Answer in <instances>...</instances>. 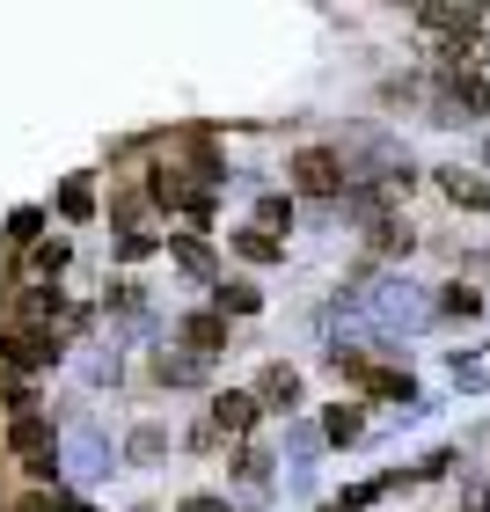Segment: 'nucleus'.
Returning a JSON list of instances; mask_svg holds the SVG:
<instances>
[{"mask_svg":"<svg viewBox=\"0 0 490 512\" xmlns=\"http://www.w3.org/2000/svg\"><path fill=\"white\" fill-rule=\"evenodd\" d=\"M8 447L30 476H52V417L44 410H15L8 417Z\"/></svg>","mask_w":490,"mask_h":512,"instance_id":"nucleus-1","label":"nucleus"},{"mask_svg":"<svg viewBox=\"0 0 490 512\" xmlns=\"http://www.w3.org/2000/svg\"><path fill=\"white\" fill-rule=\"evenodd\" d=\"M293 191H300V198H344V161H337L330 147L293 154Z\"/></svg>","mask_w":490,"mask_h":512,"instance_id":"nucleus-2","label":"nucleus"},{"mask_svg":"<svg viewBox=\"0 0 490 512\" xmlns=\"http://www.w3.org/2000/svg\"><path fill=\"white\" fill-rule=\"evenodd\" d=\"M249 425H256V395L220 388V395H213V425H205V432H249Z\"/></svg>","mask_w":490,"mask_h":512,"instance_id":"nucleus-3","label":"nucleus"},{"mask_svg":"<svg viewBox=\"0 0 490 512\" xmlns=\"http://www.w3.org/2000/svg\"><path fill=\"white\" fill-rule=\"evenodd\" d=\"M293 395H300L293 366H264V381H256V410H293Z\"/></svg>","mask_w":490,"mask_h":512,"instance_id":"nucleus-4","label":"nucleus"},{"mask_svg":"<svg viewBox=\"0 0 490 512\" xmlns=\"http://www.w3.org/2000/svg\"><path fill=\"white\" fill-rule=\"evenodd\" d=\"M183 344H191L198 359L220 352V344H227V322H220V315H183Z\"/></svg>","mask_w":490,"mask_h":512,"instance_id":"nucleus-5","label":"nucleus"},{"mask_svg":"<svg viewBox=\"0 0 490 512\" xmlns=\"http://www.w3.org/2000/svg\"><path fill=\"white\" fill-rule=\"evenodd\" d=\"M439 191H447L454 205H476V213L490 205V183H483V176H469V169H447V176H439Z\"/></svg>","mask_w":490,"mask_h":512,"instance_id":"nucleus-6","label":"nucleus"},{"mask_svg":"<svg viewBox=\"0 0 490 512\" xmlns=\"http://www.w3.org/2000/svg\"><path fill=\"white\" fill-rule=\"evenodd\" d=\"M169 256H176V264L191 271V278H213V249H205V242H191V235H176V242H169Z\"/></svg>","mask_w":490,"mask_h":512,"instance_id":"nucleus-7","label":"nucleus"},{"mask_svg":"<svg viewBox=\"0 0 490 512\" xmlns=\"http://www.w3.org/2000/svg\"><path fill=\"white\" fill-rule=\"evenodd\" d=\"M359 381H366L373 395H388V403H395V395H403V403H410V395H417V388H410V374H395V366H366V374H359Z\"/></svg>","mask_w":490,"mask_h":512,"instance_id":"nucleus-8","label":"nucleus"},{"mask_svg":"<svg viewBox=\"0 0 490 512\" xmlns=\"http://www.w3.org/2000/svg\"><path fill=\"white\" fill-rule=\"evenodd\" d=\"M59 213H66V220H88V213H96V191H88V176H74V183L59 191Z\"/></svg>","mask_w":490,"mask_h":512,"instance_id":"nucleus-9","label":"nucleus"},{"mask_svg":"<svg viewBox=\"0 0 490 512\" xmlns=\"http://www.w3.org/2000/svg\"><path fill=\"white\" fill-rule=\"evenodd\" d=\"M235 249L249 256V264H271V256L286 249V242H278V235H235Z\"/></svg>","mask_w":490,"mask_h":512,"instance_id":"nucleus-10","label":"nucleus"},{"mask_svg":"<svg viewBox=\"0 0 490 512\" xmlns=\"http://www.w3.org/2000/svg\"><path fill=\"white\" fill-rule=\"evenodd\" d=\"M256 220L278 235V227H293V205H286V198H264V205H256Z\"/></svg>","mask_w":490,"mask_h":512,"instance_id":"nucleus-11","label":"nucleus"},{"mask_svg":"<svg viewBox=\"0 0 490 512\" xmlns=\"http://www.w3.org/2000/svg\"><path fill=\"white\" fill-rule=\"evenodd\" d=\"M330 439H359V410H352V403L330 410Z\"/></svg>","mask_w":490,"mask_h":512,"instance_id":"nucleus-12","label":"nucleus"},{"mask_svg":"<svg viewBox=\"0 0 490 512\" xmlns=\"http://www.w3.org/2000/svg\"><path fill=\"white\" fill-rule=\"evenodd\" d=\"M220 308H235V315H249V308H256V293H249V286H220Z\"/></svg>","mask_w":490,"mask_h":512,"instance_id":"nucleus-13","label":"nucleus"},{"mask_svg":"<svg viewBox=\"0 0 490 512\" xmlns=\"http://www.w3.org/2000/svg\"><path fill=\"white\" fill-rule=\"evenodd\" d=\"M37 227H44V213H15V227H8V242H30Z\"/></svg>","mask_w":490,"mask_h":512,"instance_id":"nucleus-14","label":"nucleus"},{"mask_svg":"<svg viewBox=\"0 0 490 512\" xmlns=\"http://www.w3.org/2000/svg\"><path fill=\"white\" fill-rule=\"evenodd\" d=\"M183 512H227V498H183Z\"/></svg>","mask_w":490,"mask_h":512,"instance_id":"nucleus-15","label":"nucleus"}]
</instances>
